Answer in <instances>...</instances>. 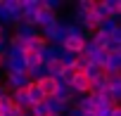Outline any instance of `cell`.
Wrapping results in <instances>:
<instances>
[{
  "instance_id": "obj_1",
  "label": "cell",
  "mask_w": 121,
  "mask_h": 116,
  "mask_svg": "<svg viewBox=\"0 0 121 116\" xmlns=\"http://www.w3.org/2000/svg\"><path fill=\"white\" fill-rule=\"evenodd\" d=\"M0 69H5V74H26L24 54H7V57H3Z\"/></svg>"
},
{
  "instance_id": "obj_2",
  "label": "cell",
  "mask_w": 121,
  "mask_h": 116,
  "mask_svg": "<svg viewBox=\"0 0 121 116\" xmlns=\"http://www.w3.org/2000/svg\"><path fill=\"white\" fill-rule=\"evenodd\" d=\"M19 10H22V21L33 26V19L40 10V0H19Z\"/></svg>"
},
{
  "instance_id": "obj_3",
  "label": "cell",
  "mask_w": 121,
  "mask_h": 116,
  "mask_svg": "<svg viewBox=\"0 0 121 116\" xmlns=\"http://www.w3.org/2000/svg\"><path fill=\"white\" fill-rule=\"evenodd\" d=\"M12 36H17L22 43H31V40H36V38H38V29H36V26H31V24L19 21V24L14 26V33H12Z\"/></svg>"
},
{
  "instance_id": "obj_4",
  "label": "cell",
  "mask_w": 121,
  "mask_h": 116,
  "mask_svg": "<svg viewBox=\"0 0 121 116\" xmlns=\"http://www.w3.org/2000/svg\"><path fill=\"white\" fill-rule=\"evenodd\" d=\"M29 83H31V81H29L26 74H7L5 88H7V92H14V90H26Z\"/></svg>"
},
{
  "instance_id": "obj_5",
  "label": "cell",
  "mask_w": 121,
  "mask_h": 116,
  "mask_svg": "<svg viewBox=\"0 0 121 116\" xmlns=\"http://www.w3.org/2000/svg\"><path fill=\"white\" fill-rule=\"evenodd\" d=\"M45 107H48L50 116H67V111L71 109V102H62L57 97H45Z\"/></svg>"
},
{
  "instance_id": "obj_6",
  "label": "cell",
  "mask_w": 121,
  "mask_h": 116,
  "mask_svg": "<svg viewBox=\"0 0 121 116\" xmlns=\"http://www.w3.org/2000/svg\"><path fill=\"white\" fill-rule=\"evenodd\" d=\"M59 52H62V45H55V43H48L40 52H38V59L40 64H52L59 59Z\"/></svg>"
},
{
  "instance_id": "obj_7",
  "label": "cell",
  "mask_w": 121,
  "mask_h": 116,
  "mask_svg": "<svg viewBox=\"0 0 121 116\" xmlns=\"http://www.w3.org/2000/svg\"><path fill=\"white\" fill-rule=\"evenodd\" d=\"M59 19H57V14L55 12H50V10H45V7H40L38 10V14H36V19H33V26L36 29H48V26H55Z\"/></svg>"
},
{
  "instance_id": "obj_8",
  "label": "cell",
  "mask_w": 121,
  "mask_h": 116,
  "mask_svg": "<svg viewBox=\"0 0 121 116\" xmlns=\"http://www.w3.org/2000/svg\"><path fill=\"white\" fill-rule=\"evenodd\" d=\"M69 29H71V24L69 21H57L55 26H52V43L55 45H62L71 33H69Z\"/></svg>"
},
{
  "instance_id": "obj_9",
  "label": "cell",
  "mask_w": 121,
  "mask_h": 116,
  "mask_svg": "<svg viewBox=\"0 0 121 116\" xmlns=\"http://www.w3.org/2000/svg\"><path fill=\"white\" fill-rule=\"evenodd\" d=\"M71 107H76L81 114H93V109H95V107H93V97H90L88 92H86V95H76V97L71 99Z\"/></svg>"
},
{
  "instance_id": "obj_10",
  "label": "cell",
  "mask_w": 121,
  "mask_h": 116,
  "mask_svg": "<svg viewBox=\"0 0 121 116\" xmlns=\"http://www.w3.org/2000/svg\"><path fill=\"white\" fill-rule=\"evenodd\" d=\"M88 85H90V83L83 78V74H74L71 81H69V88H71L74 97H76V95H86V92H88Z\"/></svg>"
},
{
  "instance_id": "obj_11",
  "label": "cell",
  "mask_w": 121,
  "mask_h": 116,
  "mask_svg": "<svg viewBox=\"0 0 121 116\" xmlns=\"http://www.w3.org/2000/svg\"><path fill=\"white\" fill-rule=\"evenodd\" d=\"M104 92H109V81H107V76H100V78L90 81L88 95H104Z\"/></svg>"
},
{
  "instance_id": "obj_12",
  "label": "cell",
  "mask_w": 121,
  "mask_h": 116,
  "mask_svg": "<svg viewBox=\"0 0 121 116\" xmlns=\"http://www.w3.org/2000/svg\"><path fill=\"white\" fill-rule=\"evenodd\" d=\"M52 97L62 99V102H71L74 99V92H71V88H69L67 81H57V88H55V95Z\"/></svg>"
},
{
  "instance_id": "obj_13",
  "label": "cell",
  "mask_w": 121,
  "mask_h": 116,
  "mask_svg": "<svg viewBox=\"0 0 121 116\" xmlns=\"http://www.w3.org/2000/svg\"><path fill=\"white\" fill-rule=\"evenodd\" d=\"M10 99H12V104L19 107L22 111H29V109H31L29 97H26V90H14V92H10Z\"/></svg>"
},
{
  "instance_id": "obj_14",
  "label": "cell",
  "mask_w": 121,
  "mask_h": 116,
  "mask_svg": "<svg viewBox=\"0 0 121 116\" xmlns=\"http://www.w3.org/2000/svg\"><path fill=\"white\" fill-rule=\"evenodd\" d=\"M3 5H5V10L10 12V17H12V24L17 26V24L22 21V10H19V0H3Z\"/></svg>"
},
{
  "instance_id": "obj_15",
  "label": "cell",
  "mask_w": 121,
  "mask_h": 116,
  "mask_svg": "<svg viewBox=\"0 0 121 116\" xmlns=\"http://www.w3.org/2000/svg\"><path fill=\"white\" fill-rule=\"evenodd\" d=\"M26 97H29V104L33 107V104H40L45 97H43V92H40V88L36 85V83H29V88H26Z\"/></svg>"
},
{
  "instance_id": "obj_16",
  "label": "cell",
  "mask_w": 121,
  "mask_h": 116,
  "mask_svg": "<svg viewBox=\"0 0 121 116\" xmlns=\"http://www.w3.org/2000/svg\"><path fill=\"white\" fill-rule=\"evenodd\" d=\"M36 85L40 88L43 97H52V95H55V88H57V81H55V78H43V81H38Z\"/></svg>"
},
{
  "instance_id": "obj_17",
  "label": "cell",
  "mask_w": 121,
  "mask_h": 116,
  "mask_svg": "<svg viewBox=\"0 0 121 116\" xmlns=\"http://www.w3.org/2000/svg\"><path fill=\"white\" fill-rule=\"evenodd\" d=\"M102 3H104L109 17H112L114 21H119V19H121V0H102Z\"/></svg>"
},
{
  "instance_id": "obj_18",
  "label": "cell",
  "mask_w": 121,
  "mask_h": 116,
  "mask_svg": "<svg viewBox=\"0 0 121 116\" xmlns=\"http://www.w3.org/2000/svg\"><path fill=\"white\" fill-rule=\"evenodd\" d=\"M76 59H78V54H74V52H69V50L62 47V52H59V59H57V62L62 64V66H69V69H71V66L76 64Z\"/></svg>"
},
{
  "instance_id": "obj_19",
  "label": "cell",
  "mask_w": 121,
  "mask_h": 116,
  "mask_svg": "<svg viewBox=\"0 0 121 116\" xmlns=\"http://www.w3.org/2000/svg\"><path fill=\"white\" fill-rule=\"evenodd\" d=\"M116 29H119V21H114L112 17H109V19H102V21H100V26H97V31H100V33H104V36H112Z\"/></svg>"
},
{
  "instance_id": "obj_20",
  "label": "cell",
  "mask_w": 121,
  "mask_h": 116,
  "mask_svg": "<svg viewBox=\"0 0 121 116\" xmlns=\"http://www.w3.org/2000/svg\"><path fill=\"white\" fill-rule=\"evenodd\" d=\"M100 76H104V74H102V66H95V64L88 62V66L83 69V78L90 83V81H95V78H100Z\"/></svg>"
},
{
  "instance_id": "obj_21",
  "label": "cell",
  "mask_w": 121,
  "mask_h": 116,
  "mask_svg": "<svg viewBox=\"0 0 121 116\" xmlns=\"http://www.w3.org/2000/svg\"><path fill=\"white\" fill-rule=\"evenodd\" d=\"M97 21H102V19H109V12H107V7H104V3H95L93 5V12H90Z\"/></svg>"
},
{
  "instance_id": "obj_22",
  "label": "cell",
  "mask_w": 121,
  "mask_h": 116,
  "mask_svg": "<svg viewBox=\"0 0 121 116\" xmlns=\"http://www.w3.org/2000/svg\"><path fill=\"white\" fill-rule=\"evenodd\" d=\"M90 40L95 43V47H100V50H104V47H107V43H109V36H104V33H100V31H93V36H90Z\"/></svg>"
},
{
  "instance_id": "obj_23",
  "label": "cell",
  "mask_w": 121,
  "mask_h": 116,
  "mask_svg": "<svg viewBox=\"0 0 121 116\" xmlns=\"http://www.w3.org/2000/svg\"><path fill=\"white\" fill-rule=\"evenodd\" d=\"M93 0H78L76 3V14H88V12H93Z\"/></svg>"
},
{
  "instance_id": "obj_24",
  "label": "cell",
  "mask_w": 121,
  "mask_h": 116,
  "mask_svg": "<svg viewBox=\"0 0 121 116\" xmlns=\"http://www.w3.org/2000/svg\"><path fill=\"white\" fill-rule=\"evenodd\" d=\"M24 64H26V71H29V69H36V66L40 64V59H38L36 52H26V54H24Z\"/></svg>"
},
{
  "instance_id": "obj_25",
  "label": "cell",
  "mask_w": 121,
  "mask_h": 116,
  "mask_svg": "<svg viewBox=\"0 0 121 116\" xmlns=\"http://www.w3.org/2000/svg\"><path fill=\"white\" fill-rule=\"evenodd\" d=\"M0 26H5V29H7V26H14V24H12L10 12H7V10H5V5H3V0H0Z\"/></svg>"
},
{
  "instance_id": "obj_26",
  "label": "cell",
  "mask_w": 121,
  "mask_h": 116,
  "mask_svg": "<svg viewBox=\"0 0 121 116\" xmlns=\"http://www.w3.org/2000/svg\"><path fill=\"white\" fill-rule=\"evenodd\" d=\"M29 114H31V116H50V111H48V107H45V99H43L40 104H33V107L29 109Z\"/></svg>"
},
{
  "instance_id": "obj_27",
  "label": "cell",
  "mask_w": 121,
  "mask_h": 116,
  "mask_svg": "<svg viewBox=\"0 0 121 116\" xmlns=\"http://www.w3.org/2000/svg\"><path fill=\"white\" fill-rule=\"evenodd\" d=\"M7 52V40H0V57H5Z\"/></svg>"
},
{
  "instance_id": "obj_28",
  "label": "cell",
  "mask_w": 121,
  "mask_h": 116,
  "mask_svg": "<svg viewBox=\"0 0 121 116\" xmlns=\"http://www.w3.org/2000/svg\"><path fill=\"white\" fill-rule=\"evenodd\" d=\"M112 116H121V107H119V104L112 107Z\"/></svg>"
},
{
  "instance_id": "obj_29",
  "label": "cell",
  "mask_w": 121,
  "mask_h": 116,
  "mask_svg": "<svg viewBox=\"0 0 121 116\" xmlns=\"http://www.w3.org/2000/svg\"><path fill=\"white\" fill-rule=\"evenodd\" d=\"M5 95H7V88H5V85H0V97H5Z\"/></svg>"
},
{
  "instance_id": "obj_30",
  "label": "cell",
  "mask_w": 121,
  "mask_h": 116,
  "mask_svg": "<svg viewBox=\"0 0 121 116\" xmlns=\"http://www.w3.org/2000/svg\"><path fill=\"white\" fill-rule=\"evenodd\" d=\"M0 62H3V57H0Z\"/></svg>"
}]
</instances>
